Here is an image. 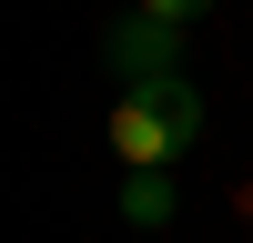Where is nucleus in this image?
Wrapping results in <instances>:
<instances>
[{
    "mask_svg": "<svg viewBox=\"0 0 253 243\" xmlns=\"http://www.w3.org/2000/svg\"><path fill=\"white\" fill-rule=\"evenodd\" d=\"M193 132H203L193 81H152V91H122V101H112V152H122V172H172V162L193 152Z\"/></svg>",
    "mask_w": 253,
    "mask_h": 243,
    "instance_id": "obj_1",
    "label": "nucleus"
},
{
    "mask_svg": "<svg viewBox=\"0 0 253 243\" xmlns=\"http://www.w3.org/2000/svg\"><path fill=\"white\" fill-rule=\"evenodd\" d=\"M101 61H112L122 91H152V81H182V31L152 10H122L112 31H101Z\"/></svg>",
    "mask_w": 253,
    "mask_h": 243,
    "instance_id": "obj_2",
    "label": "nucleus"
},
{
    "mask_svg": "<svg viewBox=\"0 0 253 243\" xmlns=\"http://www.w3.org/2000/svg\"><path fill=\"white\" fill-rule=\"evenodd\" d=\"M122 223L162 233V223H172V172H122Z\"/></svg>",
    "mask_w": 253,
    "mask_h": 243,
    "instance_id": "obj_3",
    "label": "nucleus"
},
{
    "mask_svg": "<svg viewBox=\"0 0 253 243\" xmlns=\"http://www.w3.org/2000/svg\"><path fill=\"white\" fill-rule=\"evenodd\" d=\"M132 10H152V20H172V31H182V20H203V10H223V0H132Z\"/></svg>",
    "mask_w": 253,
    "mask_h": 243,
    "instance_id": "obj_4",
    "label": "nucleus"
}]
</instances>
